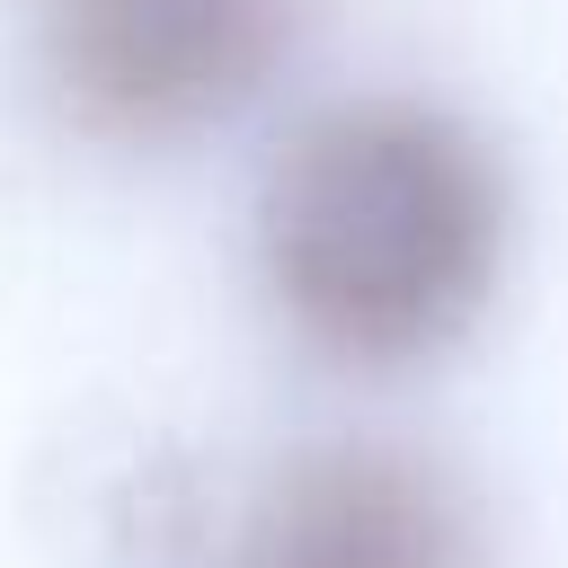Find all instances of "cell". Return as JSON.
Wrapping results in <instances>:
<instances>
[{"instance_id":"3","label":"cell","mask_w":568,"mask_h":568,"mask_svg":"<svg viewBox=\"0 0 568 568\" xmlns=\"http://www.w3.org/2000/svg\"><path fill=\"white\" fill-rule=\"evenodd\" d=\"M231 568H488L470 488L399 435L293 444L231 541Z\"/></svg>"},{"instance_id":"2","label":"cell","mask_w":568,"mask_h":568,"mask_svg":"<svg viewBox=\"0 0 568 568\" xmlns=\"http://www.w3.org/2000/svg\"><path fill=\"white\" fill-rule=\"evenodd\" d=\"M302 0H36L53 89L115 133H186L240 106Z\"/></svg>"},{"instance_id":"1","label":"cell","mask_w":568,"mask_h":568,"mask_svg":"<svg viewBox=\"0 0 568 568\" xmlns=\"http://www.w3.org/2000/svg\"><path fill=\"white\" fill-rule=\"evenodd\" d=\"M515 178L479 115L426 89H337L257 169V275L346 355L399 364L479 320L506 275Z\"/></svg>"}]
</instances>
